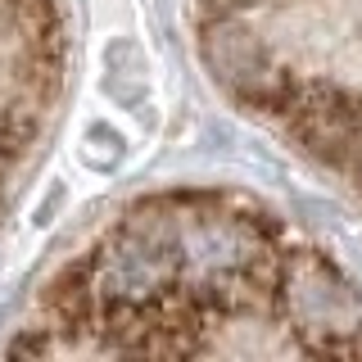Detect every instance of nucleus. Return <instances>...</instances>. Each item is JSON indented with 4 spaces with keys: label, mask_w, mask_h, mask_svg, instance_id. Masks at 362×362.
Segmentation results:
<instances>
[{
    "label": "nucleus",
    "mask_w": 362,
    "mask_h": 362,
    "mask_svg": "<svg viewBox=\"0 0 362 362\" xmlns=\"http://www.w3.org/2000/svg\"><path fill=\"white\" fill-rule=\"evenodd\" d=\"M281 122L313 158L331 168H354L362 158V95L339 82H294Z\"/></svg>",
    "instance_id": "nucleus-1"
},
{
    "label": "nucleus",
    "mask_w": 362,
    "mask_h": 362,
    "mask_svg": "<svg viewBox=\"0 0 362 362\" xmlns=\"http://www.w3.org/2000/svg\"><path fill=\"white\" fill-rule=\"evenodd\" d=\"M204 59H209L213 77H222L226 90L254 113H272L281 118L290 90L299 77L290 68H281L267 54V45L258 37H249L245 28H235V18H213L209 37H204Z\"/></svg>",
    "instance_id": "nucleus-2"
},
{
    "label": "nucleus",
    "mask_w": 362,
    "mask_h": 362,
    "mask_svg": "<svg viewBox=\"0 0 362 362\" xmlns=\"http://www.w3.org/2000/svg\"><path fill=\"white\" fill-rule=\"evenodd\" d=\"M199 5H204L209 18H235V14H245L249 5H258V0H199Z\"/></svg>",
    "instance_id": "nucleus-3"
},
{
    "label": "nucleus",
    "mask_w": 362,
    "mask_h": 362,
    "mask_svg": "<svg viewBox=\"0 0 362 362\" xmlns=\"http://www.w3.org/2000/svg\"><path fill=\"white\" fill-rule=\"evenodd\" d=\"M0 163H5V158H0ZM0 190H5V168H0Z\"/></svg>",
    "instance_id": "nucleus-4"
}]
</instances>
